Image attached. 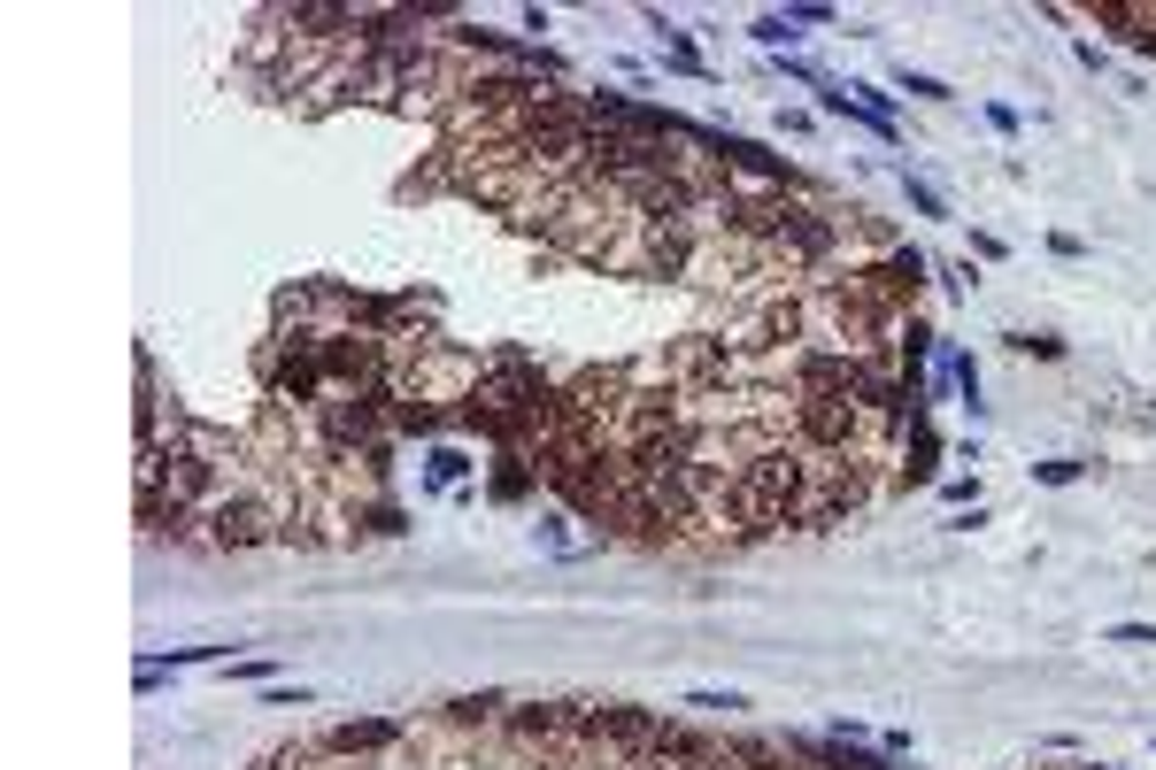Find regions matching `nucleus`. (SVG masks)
<instances>
[{
    "mask_svg": "<svg viewBox=\"0 0 1156 770\" xmlns=\"http://www.w3.org/2000/svg\"><path fill=\"white\" fill-rule=\"evenodd\" d=\"M571 524H579L571 509H548V516H540V540H548V555H586V547H594V540H579Z\"/></svg>",
    "mask_w": 1156,
    "mask_h": 770,
    "instance_id": "obj_8",
    "label": "nucleus"
},
{
    "mask_svg": "<svg viewBox=\"0 0 1156 770\" xmlns=\"http://www.w3.org/2000/svg\"><path fill=\"white\" fill-rule=\"evenodd\" d=\"M941 501H949V509H980V485H972V478H941Z\"/></svg>",
    "mask_w": 1156,
    "mask_h": 770,
    "instance_id": "obj_16",
    "label": "nucleus"
},
{
    "mask_svg": "<svg viewBox=\"0 0 1156 770\" xmlns=\"http://www.w3.org/2000/svg\"><path fill=\"white\" fill-rule=\"evenodd\" d=\"M686 709H702V717H725V725H733V717L748 709V694H717V686H702V694H686Z\"/></svg>",
    "mask_w": 1156,
    "mask_h": 770,
    "instance_id": "obj_14",
    "label": "nucleus"
},
{
    "mask_svg": "<svg viewBox=\"0 0 1156 770\" xmlns=\"http://www.w3.org/2000/svg\"><path fill=\"white\" fill-rule=\"evenodd\" d=\"M902 193H910V208H918V216H933V224H949V201H941V193H933V185H925L918 170H902Z\"/></svg>",
    "mask_w": 1156,
    "mask_h": 770,
    "instance_id": "obj_13",
    "label": "nucleus"
},
{
    "mask_svg": "<svg viewBox=\"0 0 1156 770\" xmlns=\"http://www.w3.org/2000/svg\"><path fill=\"white\" fill-rule=\"evenodd\" d=\"M201 532H208V547H224V555H247V547H270L286 524H278V509L247 485V493H224L208 516H201Z\"/></svg>",
    "mask_w": 1156,
    "mask_h": 770,
    "instance_id": "obj_1",
    "label": "nucleus"
},
{
    "mask_svg": "<svg viewBox=\"0 0 1156 770\" xmlns=\"http://www.w3.org/2000/svg\"><path fill=\"white\" fill-rule=\"evenodd\" d=\"M501 717V694H463V701H448V725L456 732H487Z\"/></svg>",
    "mask_w": 1156,
    "mask_h": 770,
    "instance_id": "obj_7",
    "label": "nucleus"
},
{
    "mask_svg": "<svg viewBox=\"0 0 1156 770\" xmlns=\"http://www.w3.org/2000/svg\"><path fill=\"white\" fill-rule=\"evenodd\" d=\"M378 748H401V725H393V717H355V725H331V732H317V756H339V763H355V756H378Z\"/></svg>",
    "mask_w": 1156,
    "mask_h": 770,
    "instance_id": "obj_3",
    "label": "nucleus"
},
{
    "mask_svg": "<svg viewBox=\"0 0 1156 770\" xmlns=\"http://www.w3.org/2000/svg\"><path fill=\"white\" fill-rule=\"evenodd\" d=\"M933 278H941V286H949V294H972V286H980V278H972V263H941V270H933Z\"/></svg>",
    "mask_w": 1156,
    "mask_h": 770,
    "instance_id": "obj_17",
    "label": "nucleus"
},
{
    "mask_svg": "<svg viewBox=\"0 0 1156 770\" xmlns=\"http://www.w3.org/2000/svg\"><path fill=\"white\" fill-rule=\"evenodd\" d=\"M1118 647H1156V624H1111Z\"/></svg>",
    "mask_w": 1156,
    "mask_h": 770,
    "instance_id": "obj_18",
    "label": "nucleus"
},
{
    "mask_svg": "<svg viewBox=\"0 0 1156 770\" xmlns=\"http://www.w3.org/2000/svg\"><path fill=\"white\" fill-rule=\"evenodd\" d=\"M509 740L524 748H563V701H524V709H501Z\"/></svg>",
    "mask_w": 1156,
    "mask_h": 770,
    "instance_id": "obj_4",
    "label": "nucleus"
},
{
    "mask_svg": "<svg viewBox=\"0 0 1156 770\" xmlns=\"http://www.w3.org/2000/svg\"><path fill=\"white\" fill-rule=\"evenodd\" d=\"M856 270H863V286H871V294H887L902 316H910V301H918V294H925V278H933V263H925L918 247H887V255H871V263H856Z\"/></svg>",
    "mask_w": 1156,
    "mask_h": 770,
    "instance_id": "obj_2",
    "label": "nucleus"
},
{
    "mask_svg": "<svg viewBox=\"0 0 1156 770\" xmlns=\"http://www.w3.org/2000/svg\"><path fill=\"white\" fill-rule=\"evenodd\" d=\"M487 493H494V501H532V493H540V462L516 455V448H501V455H494V478H487Z\"/></svg>",
    "mask_w": 1156,
    "mask_h": 770,
    "instance_id": "obj_5",
    "label": "nucleus"
},
{
    "mask_svg": "<svg viewBox=\"0 0 1156 770\" xmlns=\"http://www.w3.org/2000/svg\"><path fill=\"white\" fill-rule=\"evenodd\" d=\"M894 93H910V101H956V85H941V78L910 70V62H894Z\"/></svg>",
    "mask_w": 1156,
    "mask_h": 770,
    "instance_id": "obj_10",
    "label": "nucleus"
},
{
    "mask_svg": "<svg viewBox=\"0 0 1156 770\" xmlns=\"http://www.w3.org/2000/svg\"><path fill=\"white\" fill-rule=\"evenodd\" d=\"M471 470H479V462L463 455V448H448V440H440V448H432V455H424V478H432V485H463V478H471Z\"/></svg>",
    "mask_w": 1156,
    "mask_h": 770,
    "instance_id": "obj_9",
    "label": "nucleus"
},
{
    "mask_svg": "<svg viewBox=\"0 0 1156 770\" xmlns=\"http://www.w3.org/2000/svg\"><path fill=\"white\" fill-rule=\"evenodd\" d=\"M1010 355H1033V362H1064V339L1056 331H1002Z\"/></svg>",
    "mask_w": 1156,
    "mask_h": 770,
    "instance_id": "obj_11",
    "label": "nucleus"
},
{
    "mask_svg": "<svg viewBox=\"0 0 1156 770\" xmlns=\"http://www.w3.org/2000/svg\"><path fill=\"white\" fill-rule=\"evenodd\" d=\"M988 124L1002 132V140H1017V109H1010V101H988Z\"/></svg>",
    "mask_w": 1156,
    "mask_h": 770,
    "instance_id": "obj_19",
    "label": "nucleus"
},
{
    "mask_svg": "<svg viewBox=\"0 0 1156 770\" xmlns=\"http://www.w3.org/2000/svg\"><path fill=\"white\" fill-rule=\"evenodd\" d=\"M1033 478H1041V485H1080V478H1087V462H1080V455H1056V462H1033Z\"/></svg>",
    "mask_w": 1156,
    "mask_h": 770,
    "instance_id": "obj_15",
    "label": "nucleus"
},
{
    "mask_svg": "<svg viewBox=\"0 0 1156 770\" xmlns=\"http://www.w3.org/2000/svg\"><path fill=\"white\" fill-rule=\"evenodd\" d=\"M933 462H941V440H933L925 424H910V440H902V470H894V485H925V478H933Z\"/></svg>",
    "mask_w": 1156,
    "mask_h": 770,
    "instance_id": "obj_6",
    "label": "nucleus"
},
{
    "mask_svg": "<svg viewBox=\"0 0 1156 770\" xmlns=\"http://www.w3.org/2000/svg\"><path fill=\"white\" fill-rule=\"evenodd\" d=\"M1048 247H1056L1064 263H1080V255H1087V239H1080V232H1048Z\"/></svg>",
    "mask_w": 1156,
    "mask_h": 770,
    "instance_id": "obj_20",
    "label": "nucleus"
},
{
    "mask_svg": "<svg viewBox=\"0 0 1156 770\" xmlns=\"http://www.w3.org/2000/svg\"><path fill=\"white\" fill-rule=\"evenodd\" d=\"M748 39H756V47H771V54H787V47H795L802 31H795L787 16H756V23H748Z\"/></svg>",
    "mask_w": 1156,
    "mask_h": 770,
    "instance_id": "obj_12",
    "label": "nucleus"
}]
</instances>
